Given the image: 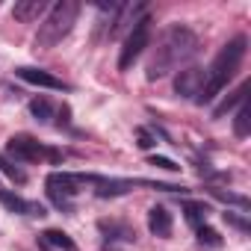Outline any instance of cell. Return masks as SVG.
<instances>
[{
  "mask_svg": "<svg viewBox=\"0 0 251 251\" xmlns=\"http://www.w3.org/2000/svg\"><path fill=\"white\" fill-rule=\"evenodd\" d=\"M198 33L189 30L186 24H172L160 33L151 59H148V80H163L180 65H186L198 53Z\"/></svg>",
  "mask_w": 251,
  "mask_h": 251,
  "instance_id": "obj_1",
  "label": "cell"
},
{
  "mask_svg": "<svg viewBox=\"0 0 251 251\" xmlns=\"http://www.w3.org/2000/svg\"><path fill=\"white\" fill-rule=\"evenodd\" d=\"M245 50H248V39L245 36H233L216 56H213V62H210V68H207V83H204V92H201V98L195 100V103H210L225 86H227V80L239 71V65H242V59H245Z\"/></svg>",
  "mask_w": 251,
  "mask_h": 251,
  "instance_id": "obj_2",
  "label": "cell"
},
{
  "mask_svg": "<svg viewBox=\"0 0 251 251\" xmlns=\"http://www.w3.org/2000/svg\"><path fill=\"white\" fill-rule=\"evenodd\" d=\"M77 18H80V3H77V0H56V3L48 9V15L42 18V24H39L36 48H39V50L56 48V45L74 30Z\"/></svg>",
  "mask_w": 251,
  "mask_h": 251,
  "instance_id": "obj_3",
  "label": "cell"
},
{
  "mask_svg": "<svg viewBox=\"0 0 251 251\" xmlns=\"http://www.w3.org/2000/svg\"><path fill=\"white\" fill-rule=\"evenodd\" d=\"M148 45H151V18L142 15V18L130 27L127 39H124V48H121V53H118V71H130L133 62L142 56V50H145Z\"/></svg>",
  "mask_w": 251,
  "mask_h": 251,
  "instance_id": "obj_4",
  "label": "cell"
},
{
  "mask_svg": "<svg viewBox=\"0 0 251 251\" xmlns=\"http://www.w3.org/2000/svg\"><path fill=\"white\" fill-rule=\"evenodd\" d=\"M6 157H12L15 163H36V160H42V157H53V160H59L56 151H48L42 142H36L33 136H24V133L12 136V139L6 142Z\"/></svg>",
  "mask_w": 251,
  "mask_h": 251,
  "instance_id": "obj_5",
  "label": "cell"
},
{
  "mask_svg": "<svg viewBox=\"0 0 251 251\" xmlns=\"http://www.w3.org/2000/svg\"><path fill=\"white\" fill-rule=\"evenodd\" d=\"M204 83H207V68H198V65L183 68L175 77V95L186 98V100H198L204 92Z\"/></svg>",
  "mask_w": 251,
  "mask_h": 251,
  "instance_id": "obj_6",
  "label": "cell"
},
{
  "mask_svg": "<svg viewBox=\"0 0 251 251\" xmlns=\"http://www.w3.org/2000/svg\"><path fill=\"white\" fill-rule=\"evenodd\" d=\"M92 175H74V172H50L48 175V192H56L62 198H74Z\"/></svg>",
  "mask_w": 251,
  "mask_h": 251,
  "instance_id": "obj_7",
  "label": "cell"
},
{
  "mask_svg": "<svg viewBox=\"0 0 251 251\" xmlns=\"http://www.w3.org/2000/svg\"><path fill=\"white\" fill-rule=\"evenodd\" d=\"M89 183L95 186V195L98 198H118V195H127L136 180H124V177H100V175H92Z\"/></svg>",
  "mask_w": 251,
  "mask_h": 251,
  "instance_id": "obj_8",
  "label": "cell"
},
{
  "mask_svg": "<svg viewBox=\"0 0 251 251\" xmlns=\"http://www.w3.org/2000/svg\"><path fill=\"white\" fill-rule=\"evenodd\" d=\"M15 74H18L24 83H30V86H42V89H53V92H65V89H68V83H62L56 74H50V71H45V68H30V65H21Z\"/></svg>",
  "mask_w": 251,
  "mask_h": 251,
  "instance_id": "obj_9",
  "label": "cell"
},
{
  "mask_svg": "<svg viewBox=\"0 0 251 251\" xmlns=\"http://www.w3.org/2000/svg\"><path fill=\"white\" fill-rule=\"evenodd\" d=\"M142 12H145L142 3H124V6H118V12H115V18H112V27H109V39H112V36H121L124 30L130 33V27L142 18Z\"/></svg>",
  "mask_w": 251,
  "mask_h": 251,
  "instance_id": "obj_10",
  "label": "cell"
},
{
  "mask_svg": "<svg viewBox=\"0 0 251 251\" xmlns=\"http://www.w3.org/2000/svg\"><path fill=\"white\" fill-rule=\"evenodd\" d=\"M48 9H50L48 0H18V3L12 6V18L30 24V21H39L42 15H48Z\"/></svg>",
  "mask_w": 251,
  "mask_h": 251,
  "instance_id": "obj_11",
  "label": "cell"
},
{
  "mask_svg": "<svg viewBox=\"0 0 251 251\" xmlns=\"http://www.w3.org/2000/svg\"><path fill=\"white\" fill-rule=\"evenodd\" d=\"M148 230H151L154 236H160V239L172 236V213H169L163 204H154V207L148 210Z\"/></svg>",
  "mask_w": 251,
  "mask_h": 251,
  "instance_id": "obj_12",
  "label": "cell"
},
{
  "mask_svg": "<svg viewBox=\"0 0 251 251\" xmlns=\"http://www.w3.org/2000/svg\"><path fill=\"white\" fill-rule=\"evenodd\" d=\"M98 227H100V233L109 239V242H133L136 239V230L130 227V225H124V222H106V219H100L98 222Z\"/></svg>",
  "mask_w": 251,
  "mask_h": 251,
  "instance_id": "obj_13",
  "label": "cell"
},
{
  "mask_svg": "<svg viewBox=\"0 0 251 251\" xmlns=\"http://www.w3.org/2000/svg\"><path fill=\"white\" fill-rule=\"evenodd\" d=\"M39 242H45L48 248H56V251H77V242L65 230H59V227H48Z\"/></svg>",
  "mask_w": 251,
  "mask_h": 251,
  "instance_id": "obj_14",
  "label": "cell"
},
{
  "mask_svg": "<svg viewBox=\"0 0 251 251\" xmlns=\"http://www.w3.org/2000/svg\"><path fill=\"white\" fill-rule=\"evenodd\" d=\"M245 95H248V83H239V86H236V89H233V92H230V95H227L216 109H213V118H222V115H225V112H230L233 106L245 103Z\"/></svg>",
  "mask_w": 251,
  "mask_h": 251,
  "instance_id": "obj_15",
  "label": "cell"
},
{
  "mask_svg": "<svg viewBox=\"0 0 251 251\" xmlns=\"http://www.w3.org/2000/svg\"><path fill=\"white\" fill-rule=\"evenodd\" d=\"M207 213H210V207L204 201H183V216L192 227H201L207 222Z\"/></svg>",
  "mask_w": 251,
  "mask_h": 251,
  "instance_id": "obj_16",
  "label": "cell"
},
{
  "mask_svg": "<svg viewBox=\"0 0 251 251\" xmlns=\"http://www.w3.org/2000/svg\"><path fill=\"white\" fill-rule=\"evenodd\" d=\"M233 133L239 139H245L251 133V109H248V103H239V109L233 115Z\"/></svg>",
  "mask_w": 251,
  "mask_h": 251,
  "instance_id": "obj_17",
  "label": "cell"
},
{
  "mask_svg": "<svg viewBox=\"0 0 251 251\" xmlns=\"http://www.w3.org/2000/svg\"><path fill=\"white\" fill-rule=\"evenodd\" d=\"M30 112H33L36 121L48 124V121L53 118V103H50L48 98H33V100H30Z\"/></svg>",
  "mask_w": 251,
  "mask_h": 251,
  "instance_id": "obj_18",
  "label": "cell"
},
{
  "mask_svg": "<svg viewBox=\"0 0 251 251\" xmlns=\"http://www.w3.org/2000/svg\"><path fill=\"white\" fill-rule=\"evenodd\" d=\"M210 195L219 198V201H225V204H233V207H239V210H248V207H251V201H248L245 195H236V192H230V189H210Z\"/></svg>",
  "mask_w": 251,
  "mask_h": 251,
  "instance_id": "obj_19",
  "label": "cell"
},
{
  "mask_svg": "<svg viewBox=\"0 0 251 251\" xmlns=\"http://www.w3.org/2000/svg\"><path fill=\"white\" fill-rule=\"evenodd\" d=\"M0 204H3L6 210H12V213H24L27 216V201L21 195L9 192V189H0Z\"/></svg>",
  "mask_w": 251,
  "mask_h": 251,
  "instance_id": "obj_20",
  "label": "cell"
},
{
  "mask_svg": "<svg viewBox=\"0 0 251 251\" xmlns=\"http://www.w3.org/2000/svg\"><path fill=\"white\" fill-rule=\"evenodd\" d=\"M0 175H6V177H9V180H15V183H24V180H27V175H24V172H21V169L6 157V154H0Z\"/></svg>",
  "mask_w": 251,
  "mask_h": 251,
  "instance_id": "obj_21",
  "label": "cell"
},
{
  "mask_svg": "<svg viewBox=\"0 0 251 251\" xmlns=\"http://www.w3.org/2000/svg\"><path fill=\"white\" fill-rule=\"evenodd\" d=\"M198 242H201V245H210V248H219V245H222V236H219L213 227L201 225V227H198Z\"/></svg>",
  "mask_w": 251,
  "mask_h": 251,
  "instance_id": "obj_22",
  "label": "cell"
},
{
  "mask_svg": "<svg viewBox=\"0 0 251 251\" xmlns=\"http://www.w3.org/2000/svg\"><path fill=\"white\" fill-rule=\"evenodd\" d=\"M225 222H227L230 227H236V230H242V233H248V230H251V225H248V219H242L239 213H230V210H225Z\"/></svg>",
  "mask_w": 251,
  "mask_h": 251,
  "instance_id": "obj_23",
  "label": "cell"
},
{
  "mask_svg": "<svg viewBox=\"0 0 251 251\" xmlns=\"http://www.w3.org/2000/svg\"><path fill=\"white\" fill-rule=\"evenodd\" d=\"M148 163L157 166V169H166V172H180V166H177L175 160H169V157H151Z\"/></svg>",
  "mask_w": 251,
  "mask_h": 251,
  "instance_id": "obj_24",
  "label": "cell"
},
{
  "mask_svg": "<svg viewBox=\"0 0 251 251\" xmlns=\"http://www.w3.org/2000/svg\"><path fill=\"white\" fill-rule=\"evenodd\" d=\"M136 145H139L142 151H148V148H154V145H157V139H154L145 127H139V142H136Z\"/></svg>",
  "mask_w": 251,
  "mask_h": 251,
  "instance_id": "obj_25",
  "label": "cell"
},
{
  "mask_svg": "<svg viewBox=\"0 0 251 251\" xmlns=\"http://www.w3.org/2000/svg\"><path fill=\"white\" fill-rule=\"evenodd\" d=\"M50 195V201L59 207V210H65V213H71L74 210V204H71V198H62V195H56V192H48Z\"/></svg>",
  "mask_w": 251,
  "mask_h": 251,
  "instance_id": "obj_26",
  "label": "cell"
},
{
  "mask_svg": "<svg viewBox=\"0 0 251 251\" xmlns=\"http://www.w3.org/2000/svg\"><path fill=\"white\" fill-rule=\"evenodd\" d=\"M27 216L42 219V216H48V210H45V204H39V201H27Z\"/></svg>",
  "mask_w": 251,
  "mask_h": 251,
  "instance_id": "obj_27",
  "label": "cell"
},
{
  "mask_svg": "<svg viewBox=\"0 0 251 251\" xmlns=\"http://www.w3.org/2000/svg\"><path fill=\"white\" fill-rule=\"evenodd\" d=\"M42 251H53V248H48V245H45V242H42Z\"/></svg>",
  "mask_w": 251,
  "mask_h": 251,
  "instance_id": "obj_28",
  "label": "cell"
},
{
  "mask_svg": "<svg viewBox=\"0 0 251 251\" xmlns=\"http://www.w3.org/2000/svg\"><path fill=\"white\" fill-rule=\"evenodd\" d=\"M103 251H115V248H112V245H106V248H103Z\"/></svg>",
  "mask_w": 251,
  "mask_h": 251,
  "instance_id": "obj_29",
  "label": "cell"
},
{
  "mask_svg": "<svg viewBox=\"0 0 251 251\" xmlns=\"http://www.w3.org/2000/svg\"><path fill=\"white\" fill-rule=\"evenodd\" d=\"M0 189H3V186H0Z\"/></svg>",
  "mask_w": 251,
  "mask_h": 251,
  "instance_id": "obj_30",
  "label": "cell"
}]
</instances>
